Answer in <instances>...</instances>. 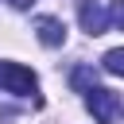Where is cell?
<instances>
[{
  "mask_svg": "<svg viewBox=\"0 0 124 124\" xmlns=\"http://www.w3.org/2000/svg\"><path fill=\"white\" fill-rule=\"evenodd\" d=\"M101 66H105L108 74H116V78H124V46H112V50H105V58H101Z\"/></svg>",
  "mask_w": 124,
  "mask_h": 124,
  "instance_id": "obj_5",
  "label": "cell"
},
{
  "mask_svg": "<svg viewBox=\"0 0 124 124\" xmlns=\"http://www.w3.org/2000/svg\"><path fill=\"white\" fill-rule=\"evenodd\" d=\"M108 23H112V27H124V0H116V4L108 8Z\"/></svg>",
  "mask_w": 124,
  "mask_h": 124,
  "instance_id": "obj_7",
  "label": "cell"
},
{
  "mask_svg": "<svg viewBox=\"0 0 124 124\" xmlns=\"http://www.w3.org/2000/svg\"><path fill=\"white\" fill-rule=\"evenodd\" d=\"M0 89L16 93V97H31L39 89V78L27 66H19V62H0Z\"/></svg>",
  "mask_w": 124,
  "mask_h": 124,
  "instance_id": "obj_2",
  "label": "cell"
},
{
  "mask_svg": "<svg viewBox=\"0 0 124 124\" xmlns=\"http://www.w3.org/2000/svg\"><path fill=\"white\" fill-rule=\"evenodd\" d=\"M35 35H39L43 46H62L66 43V23L54 19V16H39L35 19Z\"/></svg>",
  "mask_w": 124,
  "mask_h": 124,
  "instance_id": "obj_4",
  "label": "cell"
},
{
  "mask_svg": "<svg viewBox=\"0 0 124 124\" xmlns=\"http://www.w3.org/2000/svg\"><path fill=\"white\" fill-rule=\"evenodd\" d=\"M8 4H12V8H16V12H27V8H31V4H35V0H8Z\"/></svg>",
  "mask_w": 124,
  "mask_h": 124,
  "instance_id": "obj_8",
  "label": "cell"
},
{
  "mask_svg": "<svg viewBox=\"0 0 124 124\" xmlns=\"http://www.w3.org/2000/svg\"><path fill=\"white\" fill-rule=\"evenodd\" d=\"M70 85H74L78 93H85V89L93 85V70H85V66H78V70L70 74Z\"/></svg>",
  "mask_w": 124,
  "mask_h": 124,
  "instance_id": "obj_6",
  "label": "cell"
},
{
  "mask_svg": "<svg viewBox=\"0 0 124 124\" xmlns=\"http://www.w3.org/2000/svg\"><path fill=\"white\" fill-rule=\"evenodd\" d=\"M85 108H89V116L97 124H112L116 112H120V97L112 89H105V85H89L85 89Z\"/></svg>",
  "mask_w": 124,
  "mask_h": 124,
  "instance_id": "obj_1",
  "label": "cell"
},
{
  "mask_svg": "<svg viewBox=\"0 0 124 124\" xmlns=\"http://www.w3.org/2000/svg\"><path fill=\"white\" fill-rule=\"evenodd\" d=\"M78 23L89 35L108 31V0H78Z\"/></svg>",
  "mask_w": 124,
  "mask_h": 124,
  "instance_id": "obj_3",
  "label": "cell"
}]
</instances>
